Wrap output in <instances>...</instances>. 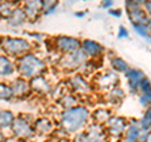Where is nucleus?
<instances>
[{
    "mask_svg": "<svg viewBox=\"0 0 151 142\" xmlns=\"http://www.w3.org/2000/svg\"><path fill=\"white\" fill-rule=\"evenodd\" d=\"M88 111L84 107H70L62 113V126L67 132H76L86 123Z\"/></svg>",
    "mask_w": 151,
    "mask_h": 142,
    "instance_id": "f257e3e1",
    "label": "nucleus"
},
{
    "mask_svg": "<svg viewBox=\"0 0 151 142\" xmlns=\"http://www.w3.org/2000/svg\"><path fill=\"white\" fill-rule=\"evenodd\" d=\"M19 72L23 77L30 78L34 75H39L44 69V63L39 58L33 54H27L19 60Z\"/></svg>",
    "mask_w": 151,
    "mask_h": 142,
    "instance_id": "f03ea898",
    "label": "nucleus"
},
{
    "mask_svg": "<svg viewBox=\"0 0 151 142\" xmlns=\"http://www.w3.org/2000/svg\"><path fill=\"white\" fill-rule=\"evenodd\" d=\"M1 45L3 49L12 55L25 53V52L30 49V44L27 40L20 39V38H6V39L3 40Z\"/></svg>",
    "mask_w": 151,
    "mask_h": 142,
    "instance_id": "7ed1b4c3",
    "label": "nucleus"
},
{
    "mask_svg": "<svg viewBox=\"0 0 151 142\" xmlns=\"http://www.w3.org/2000/svg\"><path fill=\"white\" fill-rule=\"evenodd\" d=\"M126 8L129 11V16L131 19L132 24H146L150 25L149 22V16H146V13L140 8V5L132 3L131 0L126 1Z\"/></svg>",
    "mask_w": 151,
    "mask_h": 142,
    "instance_id": "20e7f679",
    "label": "nucleus"
},
{
    "mask_svg": "<svg viewBox=\"0 0 151 142\" xmlns=\"http://www.w3.org/2000/svg\"><path fill=\"white\" fill-rule=\"evenodd\" d=\"M84 60H86L84 52L82 49H77V50L72 52V53H68L65 55L62 60V64L64 68L74 69V68H78L82 63H84Z\"/></svg>",
    "mask_w": 151,
    "mask_h": 142,
    "instance_id": "39448f33",
    "label": "nucleus"
},
{
    "mask_svg": "<svg viewBox=\"0 0 151 142\" xmlns=\"http://www.w3.org/2000/svg\"><path fill=\"white\" fill-rule=\"evenodd\" d=\"M57 47L59 50L64 52V53H72V52L79 49L81 43L78 42V39L69 37H59L57 39Z\"/></svg>",
    "mask_w": 151,
    "mask_h": 142,
    "instance_id": "423d86ee",
    "label": "nucleus"
},
{
    "mask_svg": "<svg viewBox=\"0 0 151 142\" xmlns=\"http://www.w3.org/2000/svg\"><path fill=\"white\" fill-rule=\"evenodd\" d=\"M13 131L14 133L19 137H23V138H28V137H30L33 135V128L30 127V125L28 123L27 121L24 120H14L13 121Z\"/></svg>",
    "mask_w": 151,
    "mask_h": 142,
    "instance_id": "0eeeda50",
    "label": "nucleus"
},
{
    "mask_svg": "<svg viewBox=\"0 0 151 142\" xmlns=\"http://www.w3.org/2000/svg\"><path fill=\"white\" fill-rule=\"evenodd\" d=\"M126 125H127V122H126L125 118H122V117L108 118L107 120V128H108V131H110L112 135H116V136L121 135L122 132L125 131Z\"/></svg>",
    "mask_w": 151,
    "mask_h": 142,
    "instance_id": "6e6552de",
    "label": "nucleus"
},
{
    "mask_svg": "<svg viewBox=\"0 0 151 142\" xmlns=\"http://www.w3.org/2000/svg\"><path fill=\"white\" fill-rule=\"evenodd\" d=\"M43 9L40 0H24V13L27 18H35Z\"/></svg>",
    "mask_w": 151,
    "mask_h": 142,
    "instance_id": "1a4fd4ad",
    "label": "nucleus"
},
{
    "mask_svg": "<svg viewBox=\"0 0 151 142\" xmlns=\"http://www.w3.org/2000/svg\"><path fill=\"white\" fill-rule=\"evenodd\" d=\"M126 77L129 79V87L132 92H136V89L139 88V84L141 79L144 78V73L139 69H127Z\"/></svg>",
    "mask_w": 151,
    "mask_h": 142,
    "instance_id": "9d476101",
    "label": "nucleus"
},
{
    "mask_svg": "<svg viewBox=\"0 0 151 142\" xmlns=\"http://www.w3.org/2000/svg\"><path fill=\"white\" fill-rule=\"evenodd\" d=\"M82 50L84 52V54H88L91 57H98L102 53V47L97 43V42H93V40H84L82 43Z\"/></svg>",
    "mask_w": 151,
    "mask_h": 142,
    "instance_id": "9b49d317",
    "label": "nucleus"
},
{
    "mask_svg": "<svg viewBox=\"0 0 151 142\" xmlns=\"http://www.w3.org/2000/svg\"><path fill=\"white\" fill-rule=\"evenodd\" d=\"M10 89H12L13 96L23 97V96H25V94L28 93V91H29V84L27 83V80L19 78V79L15 80V82H13Z\"/></svg>",
    "mask_w": 151,
    "mask_h": 142,
    "instance_id": "f8f14e48",
    "label": "nucleus"
},
{
    "mask_svg": "<svg viewBox=\"0 0 151 142\" xmlns=\"http://www.w3.org/2000/svg\"><path fill=\"white\" fill-rule=\"evenodd\" d=\"M86 135L89 142H103V140H105V132H103L102 127L98 125H92L88 128V132Z\"/></svg>",
    "mask_w": 151,
    "mask_h": 142,
    "instance_id": "ddd939ff",
    "label": "nucleus"
},
{
    "mask_svg": "<svg viewBox=\"0 0 151 142\" xmlns=\"http://www.w3.org/2000/svg\"><path fill=\"white\" fill-rule=\"evenodd\" d=\"M27 15L23 9H14L12 11L10 16H9V24L12 27H19L25 22Z\"/></svg>",
    "mask_w": 151,
    "mask_h": 142,
    "instance_id": "4468645a",
    "label": "nucleus"
},
{
    "mask_svg": "<svg viewBox=\"0 0 151 142\" xmlns=\"http://www.w3.org/2000/svg\"><path fill=\"white\" fill-rule=\"evenodd\" d=\"M32 87L34 91L40 92V93H47V92H49V89H50V86H49V83L47 82V79L40 77V75H35V78H33Z\"/></svg>",
    "mask_w": 151,
    "mask_h": 142,
    "instance_id": "2eb2a0df",
    "label": "nucleus"
},
{
    "mask_svg": "<svg viewBox=\"0 0 151 142\" xmlns=\"http://www.w3.org/2000/svg\"><path fill=\"white\" fill-rule=\"evenodd\" d=\"M117 80H119V78H117L116 74L106 73V74H103L102 77H100V79H98V84H100L103 89L105 88H111L117 83Z\"/></svg>",
    "mask_w": 151,
    "mask_h": 142,
    "instance_id": "dca6fc26",
    "label": "nucleus"
},
{
    "mask_svg": "<svg viewBox=\"0 0 151 142\" xmlns=\"http://www.w3.org/2000/svg\"><path fill=\"white\" fill-rule=\"evenodd\" d=\"M140 128L136 123H131L129 126V128L126 131V137H125V142H136L140 138Z\"/></svg>",
    "mask_w": 151,
    "mask_h": 142,
    "instance_id": "f3484780",
    "label": "nucleus"
},
{
    "mask_svg": "<svg viewBox=\"0 0 151 142\" xmlns=\"http://www.w3.org/2000/svg\"><path fill=\"white\" fill-rule=\"evenodd\" d=\"M14 72V65L6 57L0 55V75H10Z\"/></svg>",
    "mask_w": 151,
    "mask_h": 142,
    "instance_id": "a211bd4d",
    "label": "nucleus"
},
{
    "mask_svg": "<svg viewBox=\"0 0 151 142\" xmlns=\"http://www.w3.org/2000/svg\"><path fill=\"white\" fill-rule=\"evenodd\" d=\"M14 121V115L10 111H0V128H8Z\"/></svg>",
    "mask_w": 151,
    "mask_h": 142,
    "instance_id": "6ab92c4d",
    "label": "nucleus"
},
{
    "mask_svg": "<svg viewBox=\"0 0 151 142\" xmlns=\"http://www.w3.org/2000/svg\"><path fill=\"white\" fill-rule=\"evenodd\" d=\"M70 82H72L73 88L76 91H78V92H87L88 91V84L81 75H76L74 78H72Z\"/></svg>",
    "mask_w": 151,
    "mask_h": 142,
    "instance_id": "aec40b11",
    "label": "nucleus"
},
{
    "mask_svg": "<svg viewBox=\"0 0 151 142\" xmlns=\"http://www.w3.org/2000/svg\"><path fill=\"white\" fill-rule=\"evenodd\" d=\"M111 64L115 70H117V72H127V69H129V65H127V63L125 62L124 59L121 58H113L111 60Z\"/></svg>",
    "mask_w": 151,
    "mask_h": 142,
    "instance_id": "412c9836",
    "label": "nucleus"
},
{
    "mask_svg": "<svg viewBox=\"0 0 151 142\" xmlns=\"http://www.w3.org/2000/svg\"><path fill=\"white\" fill-rule=\"evenodd\" d=\"M134 29L139 35H141L142 38H146V39H150L149 25H146V24H134Z\"/></svg>",
    "mask_w": 151,
    "mask_h": 142,
    "instance_id": "4be33fe9",
    "label": "nucleus"
},
{
    "mask_svg": "<svg viewBox=\"0 0 151 142\" xmlns=\"http://www.w3.org/2000/svg\"><path fill=\"white\" fill-rule=\"evenodd\" d=\"M13 97L12 89L9 86H6L5 83H0V99H5V101H9Z\"/></svg>",
    "mask_w": 151,
    "mask_h": 142,
    "instance_id": "5701e85b",
    "label": "nucleus"
},
{
    "mask_svg": "<svg viewBox=\"0 0 151 142\" xmlns=\"http://www.w3.org/2000/svg\"><path fill=\"white\" fill-rule=\"evenodd\" d=\"M35 128L39 132H43V133H45V132H49L52 130V123L48 120H39L35 123Z\"/></svg>",
    "mask_w": 151,
    "mask_h": 142,
    "instance_id": "b1692460",
    "label": "nucleus"
},
{
    "mask_svg": "<svg viewBox=\"0 0 151 142\" xmlns=\"http://www.w3.org/2000/svg\"><path fill=\"white\" fill-rule=\"evenodd\" d=\"M13 11L12 9V4L8 3V1H4V3H0V16L3 18H9L10 14Z\"/></svg>",
    "mask_w": 151,
    "mask_h": 142,
    "instance_id": "393cba45",
    "label": "nucleus"
},
{
    "mask_svg": "<svg viewBox=\"0 0 151 142\" xmlns=\"http://www.w3.org/2000/svg\"><path fill=\"white\" fill-rule=\"evenodd\" d=\"M40 1H42V6H43L45 14L54 11V8L57 5V0H40Z\"/></svg>",
    "mask_w": 151,
    "mask_h": 142,
    "instance_id": "a878e982",
    "label": "nucleus"
},
{
    "mask_svg": "<svg viewBox=\"0 0 151 142\" xmlns=\"http://www.w3.org/2000/svg\"><path fill=\"white\" fill-rule=\"evenodd\" d=\"M94 118L98 121V122H105L110 118V111H106V110H98L94 112Z\"/></svg>",
    "mask_w": 151,
    "mask_h": 142,
    "instance_id": "bb28decb",
    "label": "nucleus"
},
{
    "mask_svg": "<svg viewBox=\"0 0 151 142\" xmlns=\"http://www.w3.org/2000/svg\"><path fill=\"white\" fill-rule=\"evenodd\" d=\"M150 122H151V112L149 110L147 112H146V115L144 116L142 121H141V127H142V130L149 131V128H150Z\"/></svg>",
    "mask_w": 151,
    "mask_h": 142,
    "instance_id": "cd10ccee",
    "label": "nucleus"
},
{
    "mask_svg": "<svg viewBox=\"0 0 151 142\" xmlns=\"http://www.w3.org/2000/svg\"><path fill=\"white\" fill-rule=\"evenodd\" d=\"M139 88H141V91H142V93L145 94H150V82L147 78H142L141 79V82L139 84Z\"/></svg>",
    "mask_w": 151,
    "mask_h": 142,
    "instance_id": "c85d7f7f",
    "label": "nucleus"
},
{
    "mask_svg": "<svg viewBox=\"0 0 151 142\" xmlns=\"http://www.w3.org/2000/svg\"><path fill=\"white\" fill-rule=\"evenodd\" d=\"M76 103H77V99H76L73 96H65V97L63 98L62 105H63L65 108H70V107H74Z\"/></svg>",
    "mask_w": 151,
    "mask_h": 142,
    "instance_id": "c756f323",
    "label": "nucleus"
},
{
    "mask_svg": "<svg viewBox=\"0 0 151 142\" xmlns=\"http://www.w3.org/2000/svg\"><path fill=\"white\" fill-rule=\"evenodd\" d=\"M140 102H141V105L142 106H149L150 105V94H145L142 93V96L140 97Z\"/></svg>",
    "mask_w": 151,
    "mask_h": 142,
    "instance_id": "7c9ffc66",
    "label": "nucleus"
},
{
    "mask_svg": "<svg viewBox=\"0 0 151 142\" xmlns=\"http://www.w3.org/2000/svg\"><path fill=\"white\" fill-rule=\"evenodd\" d=\"M120 38V39H122V38H127L129 37V33H127V30L125 29L124 27H120V30H119V35H117Z\"/></svg>",
    "mask_w": 151,
    "mask_h": 142,
    "instance_id": "2f4dec72",
    "label": "nucleus"
},
{
    "mask_svg": "<svg viewBox=\"0 0 151 142\" xmlns=\"http://www.w3.org/2000/svg\"><path fill=\"white\" fill-rule=\"evenodd\" d=\"M76 142H89L88 141V137L86 133H81L77 136V138H76Z\"/></svg>",
    "mask_w": 151,
    "mask_h": 142,
    "instance_id": "473e14b6",
    "label": "nucleus"
},
{
    "mask_svg": "<svg viewBox=\"0 0 151 142\" xmlns=\"http://www.w3.org/2000/svg\"><path fill=\"white\" fill-rule=\"evenodd\" d=\"M112 4H113V0H103V5L102 6L105 9H108L112 5Z\"/></svg>",
    "mask_w": 151,
    "mask_h": 142,
    "instance_id": "72a5a7b5",
    "label": "nucleus"
},
{
    "mask_svg": "<svg viewBox=\"0 0 151 142\" xmlns=\"http://www.w3.org/2000/svg\"><path fill=\"white\" fill-rule=\"evenodd\" d=\"M110 14H111V15H115V16H117V18H120V16H121V11H120V10H116V11L111 10V11H110Z\"/></svg>",
    "mask_w": 151,
    "mask_h": 142,
    "instance_id": "f704fd0d",
    "label": "nucleus"
},
{
    "mask_svg": "<svg viewBox=\"0 0 151 142\" xmlns=\"http://www.w3.org/2000/svg\"><path fill=\"white\" fill-rule=\"evenodd\" d=\"M132 3H135V4H137V5H141V4H144L146 0H131Z\"/></svg>",
    "mask_w": 151,
    "mask_h": 142,
    "instance_id": "c9c22d12",
    "label": "nucleus"
},
{
    "mask_svg": "<svg viewBox=\"0 0 151 142\" xmlns=\"http://www.w3.org/2000/svg\"><path fill=\"white\" fill-rule=\"evenodd\" d=\"M5 1H8V3H10V4H13V3H18L19 0H5Z\"/></svg>",
    "mask_w": 151,
    "mask_h": 142,
    "instance_id": "e433bc0d",
    "label": "nucleus"
},
{
    "mask_svg": "<svg viewBox=\"0 0 151 142\" xmlns=\"http://www.w3.org/2000/svg\"><path fill=\"white\" fill-rule=\"evenodd\" d=\"M3 140H4V136H3L1 132H0V142H3Z\"/></svg>",
    "mask_w": 151,
    "mask_h": 142,
    "instance_id": "4c0bfd02",
    "label": "nucleus"
},
{
    "mask_svg": "<svg viewBox=\"0 0 151 142\" xmlns=\"http://www.w3.org/2000/svg\"><path fill=\"white\" fill-rule=\"evenodd\" d=\"M76 15H77V16H83V13H77Z\"/></svg>",
    "mask_w": 151,
    "mask_h": 142,
    "instance_id": "58836bf2",
    "label": "nucleus"
},
{
    "mask_svg": "<svg viewBox=\"0 0 151 142\" xmlns=\"http://www.w3.org/2000/svg\"><path fill=\"white\" fill-rule=\"evenodd\" d=\"M1 43H3V39H1V38H0V45H1Z\"/></svg>",
    "mask_w": 151,
    "mask_h": 142,
    "instance_id": "ea45409f",
    "label": "nucleus"
}]
</instances>
